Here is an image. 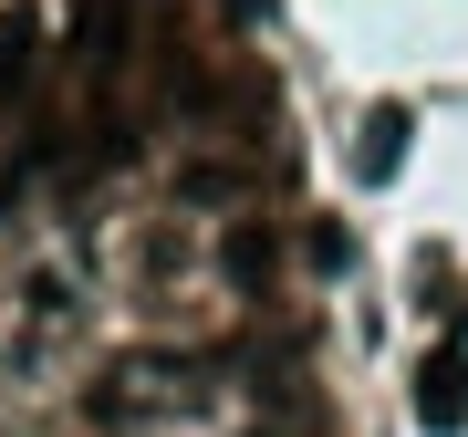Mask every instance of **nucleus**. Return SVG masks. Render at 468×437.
I'll list each match as a JSON object with an SVG mask.
<instances>
[{
  "mask_svg": "<svg viewBox=\"0 0 468 437\" xmlns=\"http://www.w3.org/2000/svg\"><path fill=\"white\" fill-rule=\"evenodd\" d=\"M417 427L427 437H458L468 427V344H437L417 365Z\"/></svg>",
  "mask_w": 468,
  "mask_h": 437,
  "instance_id": "f257e3e1",
  "label": "nucleus"
},
{
  "mask_svg": "<svg viewBox=\"0 0 468 437\" xmlns=\"http://www.w3.org/2000/svg\"><path fill=\"white\" fill-rule=\"evenodd\" d=\"M32 73H42V11L11 0V11H0V115L32 94Z\"/></svg>",
  "mask_w": 468,
  "mask_h": 437,
  "instance_id": "f03ea898",
  "label": "nucleus"
},
{
  "mask_svg": "<svg viewBox=\"0 0 468 437\" xmlns=\"http://www.w3.org/2000/svg\"><path fill=\"white\" fill-rule=\"evenodd\" d=\"M218 271H229L239 292H271V271H282V240H271L261 218H239V229L218 240Z\"/></svg>",
  "mask_w": 468,
  "mask_h": 437,
  "instance_id": "7ed1b4c3",
  "label": "nucleus"
},
{
  "mask_svg": "<svg viewBox=\"0 0 468 437\" xmlns=\"http://www.w3.org/2000/svg\"><path fill=\"white\" fill-rule=\"evenodd\" d=\"M406 135H417V115H406V104H375V115H365V146H354V167H365V177H396V167H406Z\"/></svg>",
  "mask_w": 468,
  "mask_h": 437,
  "instance_id": "20e7f679",
  "label": "nucleus"
},
{
  "mask_svg": "<svg viewBox=\"0 0 468 437\" xmlns=\"http://www.w3.org/2000/svg\"><path fill=\"white\" fill-rule=\"evenodd\" d=\"M177 198H187V208H208V198H239V167H218V156H198V167L177 177Z\"/></svg>",
  "mask_w": 468,
  "mask_h": 437,
  "instance_id": "39448f33",
  "label": "nucleus"
},
{
  "mask_svg": "<svg viewBox=\"0 0 468 437\" xmlns=\"http://www.w3.org/2000/svg\"><path fill=\"white\" fill-rule=\"evenodd\" d=\"M250 437H271V427H250Z\"/></svg>",
  "mask_w": 468,
  "mask_h": 437,
  "instance_id": "423d86ee",
  "label": "nucleus"
}]
</instances>
